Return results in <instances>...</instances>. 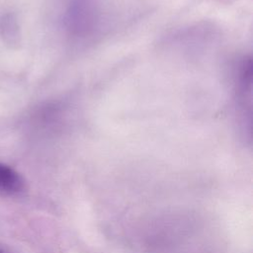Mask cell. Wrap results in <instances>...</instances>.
Instances as JSON below:
<instances>
[{
  "label": "cell",
  "instance_id": "7a4b0ae2",
  "mask_svg": "<svg viewBox=\"0 0 253 253\" xmlns=\"http://www.w3.org/2000/svg\"><path fill=\"white\" fill-rule=\"evenodd\" d=\"M0 34L3 41L11 45L19 42V25L14 14L8 13L0 20Z\"/></svg>",
  "mask_w": 253,
  "mask_h": 253
},
{
  "label": "cell",
  "instance_id": "6da1fadb",
  "mask_svg": "<svg viewBox=\"0 0 253 253\" xmlns=\"http://www.w3.org/2000/svg\"><path fill=\"white\" fill-rule=\"evenodd\" d=\"M26 189L24 178L12 167L0 162V196L15 197Z\"/></svg>",
  "mask_w": 253,
  "mask_h": 253
},
{
  "label": "cell",
  "instance_id": "3957f363",
  "mask_svg": "<svg viewBox=\"0 0 253 253\" xmlns=\"http://www.w3.org/2000/svg\"><path fill=\"white\" fill-rule=\"evenodd\" d=\"M0 253H12V252L9 251V250L6 249V248H3V247L0 246Z\"/></svg>",
  "mask_w": 253,
  "mask_h": 253
}]
</instances>
